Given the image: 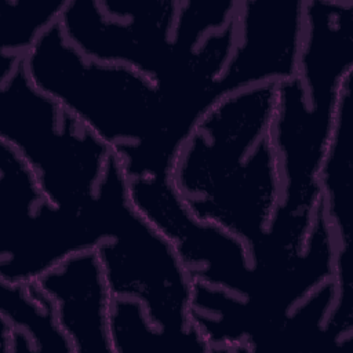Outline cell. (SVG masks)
<instances>
[{
    "label": "cell",
    "instance_id": "11",
    "mask_svg": "<svg viewBox=\"0 0 353 353\" xmlns=\"http://www.w3.org/2000/svg\"><path fill=\"white\" fill-rule=\"evenodd\" d=\"M0 349L3 352H66L74 349L62 331L51 298L33 281H0Z\"/></svg>",
    "mask_w": 353,
    "mask_h": 353
},
{
    "label": "cell",
    "instance_id": "6",
    "mask_svg": "<svg viewBox=\"0 0 353 353\" xmlns=\"http://www.w3.org/2000/svg\"><path fill=\"white\" fill-rule=\"evenodd\" d=\"M128 192L137 210L174 244L192 283L221 287L250 305L259 299L272 273L255 266L243 240L221 226L196 219L168 176L130 178Z\"/></svg>",
    "mask_w": 353,
    "mask_h": 353
},
{
    "label": "cell",
    "instance_id": "5",
    "mask_svg": "<svg viewBox=\"0 0 353 353\" xmlns=\"http://www.w3.org/2000/svg\"><path fill=\"white\" fill-rule=\"evenodd\" d=\"M102 239L92 205L73 212L54 204L22 157L0 141V281H33Z\"/></svg>",
    "mask_w": 353,
    "mask_h": 353
},
{
    "label": "cell",
    "instance_id": "8",
    "mask_svg": "<svg viewBox=\"0 0 353 353\" xmlns=\"http://www.w3.org/2000/svg\"><path fill=\"white\" fill-rule=\"evenodd\" d=\"M305 0H239V32L216 84L218 99L263 83H279L298 70Z\"/></svg>",
    "mask_w": 353,
    "mask_h": 353
},
{
    "label": "cell",
    "instance_id": "4",
    "mask_svg": "<svg viewBox=\"0 0 353 353\" xmlns=\"http://www.w3.org/2000/svg\"><path fill=\"white\" fill-rule=\"evenodd\" d=\"M0 141L22 157L54 204L73 212L90 208L113 153L30 81L23 58L0 74Z\"/></svg>",
    "mask_w": 353,
    "mask_h": 353
},
{
    "label": "cell",
    "instance_id": "2",
    "mask_svg": "<svg viewBox=\"0 0 353 353\" xmlns=\"http://www.w3.org/2000/svg\"><path fill=\"white\" fill-rule=\"evenodd\" d=\"M30 81L84 123L119 157L127 178L168 176L178 153L156 83L80 52L58 21L23 57Z\"/></svg>",
    "mask_w": 353,
    "mask_h": 353
},
{
    "label": "cell",
    "instance_id": "13",
    "mask_svg": "<svg viewBox=\"0 0 353 353\" xmlns=\"http://www.w3.org/2000/svg\"><path fill=\"white\" fill-rule=\"evenodd\" d=\"M109 330L112 353H189L192 349L181 339L161 331L132 298L113 296Z\"/></svg>",
    "mask_w": 353,
    "mask_h": 353
},
{
    "label": "cell",
    "instance_id": "10",
    "mask_svg": "<svg viewBox=\"0 0 353 353\" xmlns=\"http://www.w3.org/2000/svg\"><path fill=\"white\" fill-rule=\"evenodd\" d=\"M353 74L343 83L319 185L321 203L335 239V256L353 258Z\"/></svg>",
    "mask_w": 353,
    "mask_h": 353
},
{
    "label": "cell",
    "instance_id": "3",
    "mask_svg": "<svg viewBox=\"0 0 353 353\" xmlns=\"http://www.w3.org/2000/svg\"><path fill=\"white\" fill-rule=\"evenodd\" d=\"M92 208L103 236L95 251L112 295L139 301L161 331L192 352L210 353L190 320L192 279L174 244L132 204L128 178L114 153Z\"/></svg>",
    "mask_w": 353,
    "mask_h": 353
},
{
    "label": "cell",
    "instance_id": "1",
    "mask_svg": "<svg viewBox=\"0 0 353 353\" xmlns=\"http://www.w3.org/2000/svg\"><path fill=\"white\" fill-rule=\"evenodd\" d=\"M276 84L243 88L214 103L170 171L186 210L243 240L251 255L262 245L283 197L272 138Z\"/></svg>",
    "mask_w": 353,
    "mask_h": 353
},
{
    "label": "cell",
    "instance_id": "7",
    "mask_svg": "<svg viewBox=\"0 0 353 353\" xmlns=\"http://www.w3.org/2000/svg\"><path fill=\"white\" fill-rule=\"evenodd\" d=\"M179 0H66L58 23L84 55L153 81L167 70Z\"/></svg>",
    "mask_w": 353,
    "mask_h": 353
},
{
    "label": "cell",
    "instance_id": "9",
    "mask_svg": "<svg viewBox=\"0 0 353 353\" xmlns=\"http://www.w3.org/2000/svg\"><path fill=\"white\" fill-rule=\"evenodd\" d=\"M51 298L74 353L110 352L113 295L95 248L74 252L34 280Z\"/></svg>",
    "mask_w": 353,
    "mask_h": 353
},
{
    "label": "cell",
    "instance_id": "12",
    "mask_svg": "<svg viewBox=\"0 0 353 353\" xmlns=\"http://www.w3.org/2000/svg\"><path fill=\"white\" fill-rule=\"evenodd\" d=\"M66 0H0V74L10 70L54 25Z\"/></svg>",
    "mask_w": 353,
    "mask_h": 353
}]
</instances>
